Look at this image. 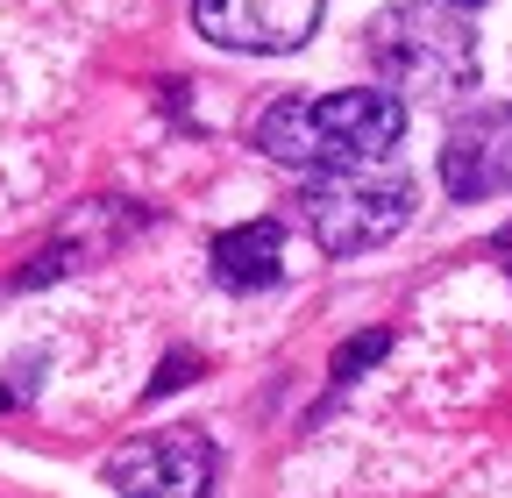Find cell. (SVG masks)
<instances>
[{
    "label": "cell",
    "mask_w": 512,
    "mask_h": 498,
    "mask_svg": "<svg viewBox=\"0 0 512 498\" xmlns=\"http://www.w3.org/2000/svg\"><path fill=\"white\" fill-rule=\"evenodd\" d=\"M406 136V100L399 93H328V100H271L264 121H256V150L292 164V171H349V164H377Z\"/></svg>",
    "instance_id": "6da1fadb"
},
{
    "label": "cell",
    "mask_w": 512,
    "mask_h": 498,
    "mask_svg": "<svg viewBox=\"0 0 512 498\" xmlns=\"http://www.w3.org/2000/svg\"><path fill=\"white\" fill-rule=\"evenodd\" d=\"M370 356H384V335H363V342H349V349L335 356V378H356V370H363Z\"/></svg>",
    "instance_id": "ba28073f"
},
{
    "label": "cell",
    "mask_w": 512,
    "mask_h": 498,
    "mask_svg": "<svg viewBox=\"0 0 512 498\" xmlns=\"http://www.w3.org/2000/svg\"><path fill=\"white\" fill-rule=\"evenodd\" d=\"M505 242H512V228H505Z\"/></svg>",
    "instance_id": "30bf717a"
},
{
    "label": "cell",
    "mask_w": 512,
    "mask_h": 498,
    "mask_svg": "<svg viewBox=\"0 0 512 498\" xmlns=\"http://www.w3.org/2000/svg\"><path fill=\"white\" fill-rule=\"evenodd\" d=\"M221 477V456L200 427H157L107 456V484L121 498H207Z\"/></svg>",
    "instance_id": "277c9868"
},
{
    "label": "cell",
    "mask_w": 512,
    "mask_h": 498,
    "mask_svg": "<svg viewBox=\"0 0 512 498\" xmlns=\"http://www.w3.org/2000/svg\"><path fill=\"white\" fill-rule=\"evenodd\" d=\"M306 228L328 257H363V249L392 242L413 221V178L406 171H377V164H349V171H313V185L299 193Z\"/></svg>",
    "instance_id": "3957f363"
},
{
    "label": "cell",
    "mask_w": 512,
    "mask_h": 498,
    "mask_svg": "<svg viewBox=\"0 0 512 498\" xmlns=\"http://www.w3.org/2000/svg\"><path fill=\"white\" fill-rule=\"evenodd\" d=\"M278 249H285L278 221L228 228V235H214V278L235 285V292H256V285H271V278H278Z\"/></svg>",
    "instance_id": "52a82bcc"
},
{
    "label": "cell",
    "mask_w": 512,
    "mask_h": 498,
    "mask_svg": "<svg viewBox=\"0 0 512 498\" xmlns=\"http://www.w3.org/2000/svg\"><path fill=\"white\" fill-rule=\"evenodd\" d=\"M370 57L399 93L427 100H448L477 79V36L463 15H448V0L441 8H384L370 22Z\"/></svg>",
    "instance_id": "7a4b0ae2"
},
{
    "label": "cell",
    "mask_w": 512,
    "mask_h": 498,
    "mask_svg": "<svg viewBox=\"0 0 512 498\" xmlns=\"http://www.w3.org/2000/svg\"><path fill=\"white\" fill-rule=\"evenodd\" d=\"M441 185L448 200H491L512 193V107H477L441 143Z\"/></svg>",
    "instance_id": "8992f818"
},
{
    "label": "cell",
    "mask_w": 512,
    "mask_h": 498,
    "mask_svg": "<svg viewBox=\"0 0 512 498\" xmlns=\"http://www.w3.org/2000/svg\"><path fill=\"white\" fill-rule=\"evenodd\" d=\"M328 0H192V22L221 50H299Z\"/></svg>",
    "instance_id": "5b68a950"
},
{
    "label": "cell",
    "mask_w": 512,
    "mask_h": 498,
    "mask_svg": "<svg viewBox=\"0 0 512 498\" xmlns=\"http://www.w3.org/2000/svg\"><path fill=\"white\" fill-rule=\"evenodd\" d=\"M448 8H477V0H448Z\"/></svg>",
    "instance_id": "9c48e42d"
}]
</instances>
